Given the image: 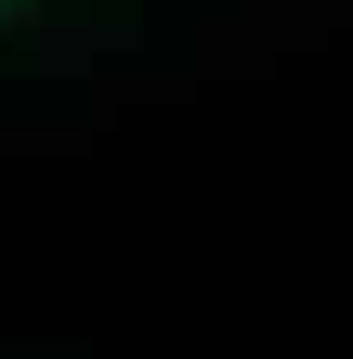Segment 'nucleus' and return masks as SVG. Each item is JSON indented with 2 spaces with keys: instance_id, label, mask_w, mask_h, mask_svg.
I'll use <instances>...</instances> for the list:
<instances>
[{
  "instance_id": "1",
  "label": "nucleus",
  "mask_w": 353,
  "mask_h": 359,
  "mask_svg": "<svg viewBox=\"0 0 353 359\" xmlns=\"http://www.w3.org/2000/svg\"><path fill=\"white\" fill-rule=\"evenodd\" d=\"M0 7H7V0H0Z\"/></svg>"
}]
</instances>
